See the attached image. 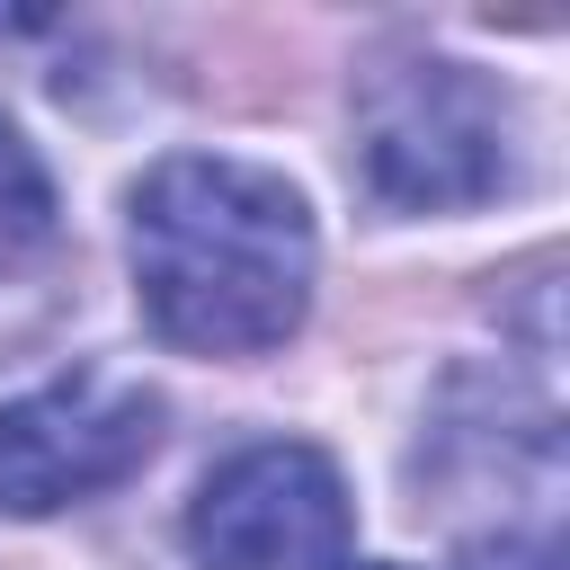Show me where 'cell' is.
<instances>
[{
  "label": "cell",
  "instance_id": "obj_1",
  "mask_svg": "<svg viewBox=\"0 0 570 570\" xmlns=\"http://www.w3.org/2000/svg\"><path fill=\"white\" fill-rule=\"evenodd\" d=\"M125 258L142 321L187 356H267L303 330L321 232L285 169L240 151H169L125 187Z\"/></svg>",
  "mask_w": 570,
  "mask_h": 570
},
{
  "label": "cell",
  "instance_id": "obj_6",
  "mask_svg": "<svg viewBox=\"0 0 570 570\" xmlns=\"http://www.w3.org/2000/svg\"><path fill=\"white\" fill-rule=\"evenodd\" d=\"M45 232H53V178H45L36 142L0 116V240L18 249V240H45Z\"/></svg>",
  "mask_w": 570,
  "mask_h": 570
},
{
  "label": "cell",
  "instance_id": "obj_8",
  "mask_svg": "<svg viewBox=\"0 0 570 570\" xmlns=\"http://www.w3.org/2000/svg\"><path fill=\"white\" fill-rule=\"evenodd\" d=\"M338 570H401V561H338Z\"/></svg>",
  "mask_w": 570,
  "mask_h": 570
},
{
  "label": "cell",
  "instance_id": "obj_4",
  "mask_svg": "<svg viewBox=\"0 0 570 570\" xmlns=\"http://www.w3.org/2000/svg\"><path fill=\"white\" fill-rule=\"evenodd\" d=\"M160 445V392L134 365H71L0 401V517H62L125 490Z\"/></svg>",
  "mask_w": 570,
  "mask_h": 570
},
{
  "label": "cell",
  "instance_id": "obj_2",
  "mask_svg": "<svg viewBox=\"0 0 570 570\" xmlns=\"http://www.w3.org/2000/svg\"><path fill=\"white\" fill-rule=\"evenodd\" d=\"M356 187L383 214H463L517 187L525 116L517 89L463 53H374L356 71Z\"/></svg>",
  "mask_w": 570,
  "mask_h": 570
},
{
  "label": "cell",
  "instance_id": "obj_7",
  "mask_svg": "<svg viewBox=\"0 0 570 570\" xmlns=\"http://www.w3.org/2000/svg\"><path fill=\"white\" fill-rule=\"evenodd\" d=\"M45 312H53V294H36V303H18V285L0 276V347H9V338H27V330H36Z\"/></svg>",
  "mask_w": 570,
  "mask_h": 570
},
{
  "label": "cell",
  "instance_id": "obj_3",
  "mask_svg": "<svg viewBox=\"0 0 570 570\" xmlns=\"http://www.w3.org/2000/svg\"><path fill=\"white\" fill-rule=\"evenodd\" d=\"M410 472L454 517L490 508L472 534H454L472 570H561V419L508 365L445 374Z\"/></svg>",
  "mask_w": 570,
  "mask_h": 570
},
{
  "label": "cell",
  "instance_id": "obj_5",
  "mask_svg": "<svg viewBox=\"0 0 570 570\" xmlns=\"http://www.w3.org/2000/svg\"><path fill=\"white\" fill-rule=\"evenodd\" d=\"M347 534V472L303 436H258L223 454L187 499V552L205 570H338Z\"/></svg>",
  "mask_w": 570,
  "mask_h": 570
}]
</instances>
